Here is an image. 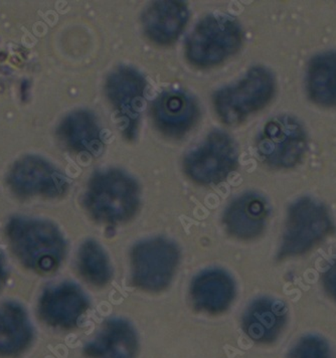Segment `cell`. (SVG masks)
<instances>
[{
	"instance_id": "4fadbf2b",
	"label": "cell",
	"mask_w": 336,
	"mask_h": 358,
	"mask_svg": "<svg viewBox=\"0 0 336 358\" xmlns=\"http://www.w3.org/2000/svg\"><path fill=\"white\" fill-rule=\"evenodd\" d=\"M190 20L188 4L179 0L151 2L142 13L145 36L158 45H170L183 34Z\"/></svg>"
},
{
	"instance_id": "9c48e42d",
	"label": "cell",
	"mask_w": 336,
	"mask_h": 358,
	"mask_svg": "<svg viewBox=\"0 0 336 358\" xmlns=\"http://www.w3.org/2000/svg\"><path fill=\"white\" fill-rule=\"evenodd\" d=\"M146 81L137 69L120 66L106 78L104 91L124 138L133 141L139 132Z\"/></svg>"
},
{
	"instance_id": "5bb4252c",
	"label": "cell",
	"mask_w": 336,
	"mask_h": 358,
	"mask_svg": "<svg viewBox=\"0 0 336 358\" xmlns=\"http://www.w3.org/2000/svg\"><path fill=\"white\" fill-rule=\"evenodd\" d=\"M268 201L257 192H246L227 206L223 217L227 233L239 240H253L261 235L268 222Z\"/></svg>"
},
{
	"instance_id": "8fae6325",
	"label": "cell",
	"mask_w": 336,
	"mask_h": 358,
	"mask_svg": "<svg viewBox=\"0 0 336 358\" xmlns=\"http://www.w3.org/2000/svg\"><path fill=\"white\" fill-rule=\"evenodd\" d=\"M154 126L168 138L178 139L193 129L200 119V106L192 94L181 90L162 92L151 106Z\"/></svg>"
},
{
	"instance_id": "2e32d148",
	"label": "cell",
	"mask_w": 336,
	"mask_h": 358,
	"mask_svg": "<svg viewBox=\"0 0 336 358\" xmlns=\"http://www.w3.org/2000/svg\"><path fill=\"white\" fill-rule=\"evenodd\" d=\"M288 316L286 304L271 297H260L246 309L243 329L257 343H271L282 334Z\"/></svg>"
},
{
	"instance_id": "603a6c76",
	"label": "cell",
	"mask_w": 336,
	"mask_h": 358,
	"mask_svg": "<svg viewBox=\"0 0 336 358\" xmlns=\"http://www.w3.org/2000/svg\"><path fill=\"white\" fill-rule=\"evenodd\" d=\"M322 284L326 293L336 301V259L322 275Z\"/></svg>"
},
{
	"instance_id": "cb8c5ba5",
	"label": "cell",
	"mask_w": 336,
	"mask_h": 358,
	"mask_svg": "<svg viewBox=\"0 0 336 358\" xmlns=\"http://www.w3.org/2000/svg\"><path fill=\"white\" fill-rule=\"evenodd\" d=\"M6 280V263H4V258L0 255V289L4 287Z\"/></svg>"
},
{
	"instance_id": "6da1fadb",
	"label": "cell",
	"mask_w": 336,
	"mask_h": 358,
	"mask_svg": "<svg viewBox=\"0 0 336 358\" xmlns=\"http://www.w3.org/2000/svg\"><path fill=\"white\" fill-rule=\"evenodd\" d=\"M6 235L16 258L29 270L48 274L64 261L66 241L52 222L15 217L8 222Z\"/></svg>"
},
{
	"instance_id": "ba28073f",
	"label": "cell",
	"mask_w": 336,
	"mask_h": 358,
	"mask_svg": "<svg viewBox=\"0 0 336 358\" xmlns=\"http://www.w3.org/2000/svg\"><path fill=\"white\" fill-rule=\"evenodd\" d=\"M178 264V248L172 241L147 238L135 245L131 251V280L137 288L160 292L172 283Z\"/></svg>"
},
{
	"instance_id": "ac0fdd59",
	"label": "cell",
	"mask_w": 336,
	"mask_h": 358,
	"mask_svg": "<svg viewBox=\"0 0 336 358\" xmlns=\"http://www.w3.org/2000/svg\"><path fill=\"white\" fill-rule=\"evenodd\" d=\"M64 145L75 152L97 156L103 150L102 129L95 115L88 110L71 112L57 128Z\"/></svg>"
},
{
	"instance_id": "ffe728a7",
	"label": "cell",
	"mask_w": 336,
	"mask_h": 358,
	"mask_svg": "<svg viewBox=\"0 0 336 358\" xmlns=\"http://www.w3.org/2000/svg\"><path fill=\"white\" fill-rule=\"evenodd\" d=\"M306 91L318 106L336 107V52H322L310 61L306 72Z\"/></svg>"
},
{
	"instance_id": "3957f363",
	"label": "cell",
	"mask_w": 336,
	"mask_h": 358,
	"mask_svg": "<svg viewBox=\"0 0 336 358\" xmlns=\"http://www.w3.org/2000/svg\"><path fill=\"white\" fill-rule=\"evenodd\" d=\"M243 41L238 20L229 15L211 13L200 20L186 38L184 56L195 68H215L236 55Z\"/></svg>"
},
{
	"instance_id": "44dd1931",
	"label": "cell",
	"mask_w": 336,
	"mask_h": 358,
	"mask_svg": "<svg viewBox=\"0 0 336 358\" xmlns=\"http://www.w3.org/2000/svg\"><path fill=\"white\" fill-rule=\"evenodd\" d=\"M78 268L85 281L95 287H103L112 278V267L102 245L94 240H87L78 252Z\"/></svg>"
},
{
	"instance_id": "9a60e30c",
	"label": "cell",
	"mask_w": 336,
	"mask_h": 358,
	"mask_svg": "<svg viewBox=\"0 0 336 358\" xmlns=\"http://www.w3.org/2000/svg\"><path fill=\"white\" fill-rule=\"evenodd\" d=\"M236 296V284L229 273L220 268L202 271L192 280L190 299L195 309L209 314L225 311Z\"/></svg>"
},
{
	"instance_id": "8992f818",
	"label": "cell",
	"mask_w": 336,
	"mask_h": 358,
	"mask_svg": "<svg viewBox=\"0 0 336 358\" xmlns=\"http://www.w3.org/2000/svg\"><path fill=\"white\" fill-rule=\"evenodd\" d=\"M238 163L236 141L225 131L216 129L186 153L183 171L197 185H215L229 178Z\"/></svg>"
},
{
	"instance_id": "7a4b0ae2",
	"label": "cell",
	"mask_w": 336,
	"mask_h": 358,
	"mask_svg": "<svg viewBox=\"0 0 336 358\" xmlns=\"http://www.w3.org/2000/svg\"><path fill=\"white\" fill-rule=\"evenodd\" d=\"M139 204V185L127 172L107 169L90 178L84 206L97 222L112 226L128 222L136 215Z\"/></svg>"
},
{
	"instance_id": "52a82bcc",
	"label": "cell",
	"mask_w": 336,
	"mask_h": 358,
	"mask_svg": "<svg viewBox=\"0 0 336 358\" xmlns=\"http://www.w3.org/2000/svg\"><path fill=\"white\" fill-rule=\"evenodd\" d=\"M302 124L289 115H279L265 124L257 137V155L275 169H289L302 162L307 151Z\"/></svg>"
},
{
	"instance_id": "277c9868",
	"label": "cell",
	"mask_w": 336,
	"mask_h": 358,
	"mask_svg": "<svg viewBox=\"0 0 336 358\" xmlns=\"http://www.w3.org/2000/svg\"><path fill=\"white\" fill-rule=\"evenodd\" d=\"M273 73L265 66L251 68L238 81L213 95V106L220 122L234 126L264 109L275 94Z\"/></svg>"
},
{
	"instance_id": "30bf717a",
	"label": "cell",
	"mask_w": 336,
	"mask_h": 358,
	"mask_svg": "<svg viewBox=\"0 0 336 358\" xmlns=\"http://www.w3.org/2000/svg\"><path fill=\"white\" fill-rule=\"evenodd\" d=\"M8 183L15 194L24 197L61 196L69 187L63 172L38 156L18 160L9 171Z\"/></svg>"
},
{
	"instance_id": "7c38bea8",
	"label": "cell",
	"mask_w": 336,
	"mask_h": 358,
	"mask_svg": "<svg viewBox=\"0 0 336 358\" xmlns=\"http://www.w3.org/2000/svg\"><path fill=\"white\" fill-rule=\"evenodd\" d=\"M89 306V300L77 284L71 282L48 287L38 301V315L46 324L71 329L79 323Z\"/></svg>"
},
{
	"instance_id": "5b68a950",
	"label": "cell",
	"mask_w": 336,
	"mask_h": 358,
	"mask_svg": "<svg viewBox=\"0 0 336 358\" xmlns=\"http://www.w3.org/2000/svg\"><path fill=\"white\" fill-rule=\"evenodd\" d=\"M333 231L328 208L312 197H301L290 206L278 258H293L309 252Z\"/></svg>"
},
{
	"instance_id": "e0dca14e",
	"label": "cell",
	"mask_w": 336,
	"mask_h": 358,
	"mask_svg": "<svg viewBox=\"0 0 336 358\" xmlns=\"http://www.w3.org/2000/svg\"><path fill=\"white\" fill-rule=\"evenodd\" d=\"M138 338L134 327L124 319H110L85 346L88 358H135Z\"/></svg>"
},
{
	"instance_id": "7402d4cb",
	"label": "cell",
	"mask_w": 336,
	"mask_h": 358,
	"mask_svg": "<svg viewBox=\"0 0 336 358\" xmlns=\"http://www.w3.org/2000/svg\"><path fill=\"white\" fill-rule=\"evenodd\" d=\"M288 358H333L328 342L317 335H307L290 350Z\"/></svg>"
},
{
	"instance_id": "d6986e66",
	"label": "cell",
	"mask_w": 336,
	"mask_h": 358,
	"mask_svg": "<svg viewBox=\"0 0 336 358\" xmlns=\"http://www.w3.org/2000/svg\"><path fill=\"white\" fill-rule=\"evenodd\" d=\"M34 330L22 305L6 302L0 305V357H16L29 348Z\"/></svg>"
}]
</instances>
